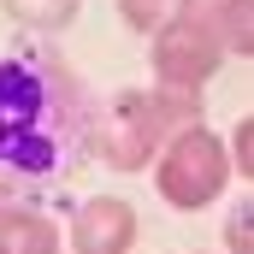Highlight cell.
<instances>
[{"label":"cell","instance_id":"9c48e42d","mask_svg":"<svg viewBox=\"0 0 254 254\" xmlns=\"http://www.w3.org/2000/svg\"><path fill=\"white\" fill-rule=\"evenodd\" d=\"M172 6L178 0H119V18H125V30H136V36H154L172 18Z\"/></svg>","mask_w":254,"mask_h":254},{"label":"cell","instance_id":"7c38bea8","mask_svg":"<svg viewBox=\"0 0 254 254\" xmlns=\"http://www.w3.org/2000/svg\"><path fill=\"white\" fill-rule=\"evenodd\" d=\"M0 201H12V190H6V178H0Z\"/></svg>","mask_w":254,"mask_h":254},{"label":"cell","instance_id":"277c9868","mask_svg":"<svg viewBox=\"0 0 254 254\" xmlns=\"http://www.w3.org/2000/svg\"><path fill=\"white\" fill-rule=\"evenodd\" d=\"M225 65V48L195 30L184 18H166L154 36H148V71H154V89H184V95H201Z\"/></svg>","mask_w":254,"mask_h":254},{"label":"cell","instance_id":"7a4b0ae2","mask_svg":"<svg viewBox=\"0 0 254 254\" xmlns=\"http://www.w3.org/2000/svg\"><path fill=\"white\" fill-rule=\"evenodd\" d=\"M190 125H207L201 119V95H184V89H119L113 101L89 107L83 148L113 172H148L154 154Z\"/></svg>","mask_w":254,"mask_h":254},{"label":"cell","instance_id":"3957f363","mask_svg":"<svg viewBox=\"0 0 254 254\" xmlns=\"http://www.w3.org/2000/svg\"><path fill=\"white\" fill-rule=\"evenodd\" d=\"M154 190L166 207H178V213H201V207H213L219 195L231 190L237 178H231V154H225V136L213 125H190L178 130L160 154H154Z\"/></svg>","mask_w":254,"mask_h":254},{"label":"cell","instance_id":"6da1fadb","mask_svg":"<svg viewBox=\"0 0 254 254\" xmlns=\"http://www.w3.org/2000/svg\"><path fill=\"white\" fill-rule=\"evenodd\" d=\"M83 83L71 77V65L30 48V54H6L0 60V178L6 190H18L24 178H60L71 154L83 148Z\"/></svg>","mask_w":254,"mask_h":254},{"label":"cell","instance_id":"8992f818","mask_svg":"<svg viewBox=\"0 0 254 254\" xmlns=\"http://www.w3.org/2000/svg\"><path fill=\"white\" fill-rule=\"evenodd\" d=\"M172 18L207 30L225 48V60H249L254 54V0H178Z\"/></svg>","mask_w":254,"mask_h":254},{"label":"cell","instance_id":"30bf717a","mask_svg":"<svg viewBox=\"0 0 254 254\" xmlns=\"http://www.w3.org/2000/svg\"><path fill=\"white\" fill-rule=\"evenodd\" d=\"M225 154H231V178H254V119H237V130L225 136Z\"/></svg>","mask_w":254,"mask_h":254},{"label":"cell","instance_id":"8fae6325","mask_svg":"<svg viewBox=\"0 0 254 254\" xmlns=\"http://www.w3.org/2000/svg\"><path fill=\"white\" fill-rule=\"evenodd\" d=\"M225 254H254V207L237 201L231 207V225H225Z\"/></svg>","mask_w":254,"mask_h":254},{"label":"cell","instance_id":"ba28073f","mask_svg":"<svg viewBox=\"0 0 254 254\" xmlns=\"http://www.w3.org/2000/svg\"><path fill=\"white\" fill-rule=\"evenodd\" d=\"M6 6V18L18 24V30H30V36H60L77 24V12H83V0H0Z\"/></svg>","mask_w":254,"mask_h":254},{"label":"cell","instance_id":"5b68a950","mask_svg":"<svg viewBox=\"0 0 254 254\" xmlns=\"http://www.w3.org/2000/svg\"><path fill=\"white\" fill-rule=\"evenodd\" d=\"M136 231H142V219L125 195H89L65 231V249L71 254H136Z\"/></svg>","mask_w":254,"mask_h":254},{"label":"cell","instance_id":"52a82bcc","mask_svg":"<svg viewBox=\"0 0 254 254\" xmlns=\"http://www.w3.org/2000/svg\"><path fill=\"white\" fill-rule=\"evenodd\" d=\"M0 254H65V231L18 201H0Z\"/></svg>","mask_w":254,"mask_h":254}]
</instances>
